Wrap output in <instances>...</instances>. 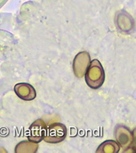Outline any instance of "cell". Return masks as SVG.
<instances>
[{
  "label": "cell",
  "instance_id": "obj_5",
  "mask_svg": "<svg viewBox=\"0 0 136 153\" xmlns=\"http://www.w3.org/2000/svg\"><path fill=\"white\" fill-rule=\"evenodd\" d=\"M48 127L45 122L41 119L35 121L29 129V140L39 143L43 140L47 134Z\"/></svg>",
  "mask_w": 136,
  "mask_h": 153
},
{
  "label": "cell",
  "instance_id": "obj_4",
  "mask_svg": "<svg viewBox=\"0 0 136 153\" xmlns=\"http://www.w3.org/2000/svg\"><path fill=\"white\" fill-rule=\"evenodd\" d=\"M114 134H115L117 143L122 148L127 149L133 144V134L126 126L121 125L117 126L114 130Z\"/></svg>",
  "mask_w": 136,
  "mask_h": 153
},
{
  "label": "cell",
  "instance_id": "obj_7",
  "mask_svg": "<svg viewBox=\"0 0 136 153\" xmlns=\"http://www.w3.org/2000/svg\"><path fill=\"white\" fill-rule=\"evenodd\" d=\"M120 150V145L113 140H106L101 143L96 152L100 153H117Z\"/></svg>",
  "mask_w": 136,
  "mask_h": 153
},
{
  "label": "cell",
  "instance_id": "obj_8",
  "mask_svg": "<svg viewBox=\"0 0 136 153\" xmlns=\"http://www.w3.org/2000/svg\"><path fill=\"white\" fill-rule=\"evenodd\" d=\"M38 150V143L29 140L19 143L16 147V153H33Z\"/></svg>",
  "mask_w": 136,
  "mask_h": 153
},
{
  "label": "cell",
  "instance_id": "obj_2",
  "mask_svg": "<svg viewBox=\"0 0 136 153\" xmlns=\"http://www.w3.org/2000/svg\"><path fill=\"white\" fill-rule=\"evenodd\" d=\"M67 136V128L61 123L51 124L48 127L44 141L48 143H58L64 141Z\"/></svg>",
  "mask_w": 136,
  "mask_h": 153
},
{
  "label": "cell",
  "instance_id": "obj_1",
  "mask_svg": "<svg viewBox=\"0 0 136 153\" xmlns=\"http://www.w3.org/2000/svg\"><path fill=\"white\" fill-rule=\"evenodd\" d=\"M84 76L86 84L90 88L94 90L100 88L105 80V73L100 62L98 59L91 61Z\"/></svg>",
  "mask_w": 136,
  "mask_h": 153
},
{
  "label": "cell",
  "instance_id": "obj_6",
  "mask_svg": "<svg viewBox=\"0 0 136 153\" xmlns=\"http://www.w3.org/2000/svg\"><path fill=\"white\" fill-rule=\"evenodd\" d=\"M14 91L18 97L25 101L33 100L37 96L35 89L29 83H17L14 86Z\"/></svg>",
  "mask_w": 136,
  "mask_h": 153
},
{
  "label": "cell",
  "instance_id": "obj_3",
  "mask_svg": "<svg viewBox=\"0 0 136 153\" xmlns=\"http://www.w3.org/2000/svg\"><path fill=\"white\" fill-rule=\"evenodd\" d=\"M91 63V56L87 51H82L75 56L73 63L74 75L77 77H82Z\"/></svg>",
  "mask_w": 136,
  "mask_h": 153
}]
</instances>
